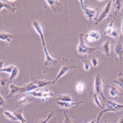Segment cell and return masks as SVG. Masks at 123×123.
<instances>
[{
	"label": "cell",
	"mask_w": 123,
	"mask_h": 123,
	"mask_svg": "<svg viewBox=\"0 0 123 123\" xmlns=\"http://www.w3.org/2000/svg\"><path fill=\"white\" fill-rule=\"evenodd\" d=\"M84 34L81 32L80 34V41L78 45H77L76 49V55L80 59L83 60L84 57L93 54L98 50L99 46L95 47H91L88 46L84 40Z\"/></svg>",
	"instance_id": "cell-1"
},
{
	"label": "cell",
	"mask_w": 123,
	"mask_h": 123,
	"mask_svg": "<svg viewBox=\"0 0 123 123\" xmlns=\"http://www.w3.org/2000/svg\"><path fill=\"white\" fill-rule=\"evenodd\" d=\"M61 68L56 78L53 80V84H55L61 78L65 75L68 71L72 70H75L78 67L74 61L70 58H62L61 59Z\"/></svg>",
	"instance_id": "cell-2"
},
{
	"label": "cell",
	"mask_w": 123,
	"mask_h": 123,
	"mask_svg": "<svg viewBox=\"0 0 123 123\" xmlns=\"http://www.w3.org/2000/svg\"><path fill=\"white\" fill-rule=\"evenodd\" d=\"M94 90L95 93L100 96L103 101L105 102L106 97L103 93V79L102 74L100 73H97L95 76L94 82Z\"/></svg>",
	"instance_id": "cell-3"
},
{
	"label": "cell",
	"mask_w": 123,
	"mask_h": 123,
	"mask_svg": "<svg viewBox=\"0 0 123 123\" xmlns=\"http://www.w3.org/2000/svg\"><path fill=\"white\" fill-rule=\"evenodd\" d=\"M83 12V13L86 18L89 21L91 22L96 19V15L98 13V8H92L87 6L84 5V1H79Z\"/></svg>",
	"instance_id": "cell-4"
},
{
	"label": "cell",
	"mask_w": 123,
	"mask_h": 123,
	"mask_svg": "<svg viewBox=\"0 0 123 123\" xmlns=\"http://www.w3.org/2000/svg\"><path fill=\"white\" fill-rule=\"evenodd\" d=\"M25 94L26 95L32 96L34 98H41L42 100L44 99V101H45V100L47 98L54 96V94L47 89H42L38 91L34 90L31 91L26 92Z\"/></svg>",
	"instance_id": "cell-5"
},
{
	"label": "cell",
	"mask_w": 123,
	"mask_h": 123,
	"mask_svg": "<svg viewBox=\"0 0 123 123\" xmlns=\"http://www.w3.org/2000/svg\"><path fill=\"white\" fill-rule=\"evenodd\" d=\"M112 6V1H110L106 4L105 6L101 12L100 13L99 15L98 18L96 19V20L95 22V25H99L102 21H103L107 18L110 16L111 13Z\"/></svg>",
	"instance_id": "cell-6"
},
{
	"label": "cell",
	"mask_w": 123,
	"mask_h": 123,
	"mask_svg": "<svg viewBox=\"0 0 123 123\" xmlns=\"http://www.w3.org/2000/svg\"><path fill=\"white\" fill-rule=\"evenodd\" d=\"M9 88L10 90V92L8 95V98L12 99L13 98L15 95L21 93H26L27 92V88L25 86V84L22 86H18L14 83H11Z\"/></svg>",
	"instance_id": "cell-7"
},
{
	"label": "cell",
	"mask_w": 123,
	"mask_h": 123,
	"mask_svg": "<svg viewBox=\"0 0 123 123\" xmlns=\"http://www.w3.org/2000/svg\"><path fill=\"white\" fill-rule=\"evenodd\" d=\"M44 52L45 54V60L44 62V66L46 67L52 68L55 67L58 65V61L57 60L54 58L50 54L47 47H43Z\"/></svg>",
	"instance_id": "cell-8"
},
{
	"label": "cell",
	"mask_w": 123,
	"mask_h": 123,
	"mask_svg": "<svg viewBox=\"0 0 123 123\" xmlns=\"http://www.w3.org/2000/svg\"><path fill=\"white\" fill-rule=\"evenodd\" d=\"M46 2L50 6L53 12L59 14L64 12L65 6L63 3L60 1H46Z\"/></svg>",
	"instance_id": "cell-9"
},
{
	"label": "cell",
	"mask_w": 123,
	"mask_h": 123,
	"mask_svg": "<svg viewBox=\"0 0 123 123\" xmlns=\"http://www.w3.org/2000/svg\"><path fill=\"white\" fill-rule=\"evenodd\" d=\"M105 111L108 112H116L123 109V104L118 103L114 101L108 99L106 100Z\"/></svg>",
	"instance_id": "cell-10"
},
{
	"label": "cell",
	"mask_w": 123,
	"mask_h": 123,
	"mask_svg": "<svg viewBox=\"0 0 123 123\" xmlns=\"http://www.w3.org/2000/svg\"><path fill=\"white\" fill-rule=\"evenodd\" d=\"M115 52L120 59L121 64L123 62V37L120 36L119 40L115 44L114 47Z\"/></svg>",
	"instance_id": "cell-11"
},
{
	"label": "cell",
	"mask_w": 123,
	"mask_h": 123,
	"mask_svg": "<svg viewBox=\"0 0 123 123\" xmlns=\"http://www.w3.org/2000/svg\"><path fill=\"white\" fill-rule=\"evenodd\" d=\"M32 25L33 28L35 29L36 33L39 35V36L40 37L43 47H46V43H45V41L44 34L42 26L41 25V24L38 20H34L32 22Z\"/></svg>",
	"instance_id": "cell-12"
},
{
	"label": "cell",
	"mask_w": 123,
	"mask_h": 123,
	"mask_svg": "<svg viewBox=\"0 0 123 123\" xmlns=\"http://www.w3.org/2000/svg\"><path fill=\"white\" fill-rule=\"evenodd\" d=\"M34 99V97L31 95H27L26 96H23L16 103L15 106L18 109L22 108L24 106L33 101Z\"/></svg>",
	"instance_id": "cell-13"
},
{
	"label": "cell",
	"mask_w": 123,
	"mask_h": 123,
	"mask_svg": "<svg viewBox=\"0 0 123 123\" xmlns=\"http://www.w3.org/2000/svg\"><path fill=\"white\" fill-rule=\"evenodd\" d=\"M13 2L15 1H0V4H1V8H0V10L2 11L3 9H6L13 13H15L17 10V7L13 3Z\"/></svg>",
	"instance_id": "cell-14"
},
{
	"label": "cell",
	"mask_w": 123,
	"mask_h": 123,
	"mask_svg": "<svg viewBox=\"0 0 123 123\" xmlns=\"http://www.w3.org/2000/svg\"><path fill=\"white\" fill-rule=\"evenodd\" d=\"M87 41L89 42H93L98 41L101 38V34L97 31L91 30L86 35Z\"/></svg>",
	"instance_id": "cell-15"
},
{
	"label": "cell",
	"mask_w": 123,
	"mask_h": 123,
	"mask_svg": "<svg viewBox=\"0 0 123 123\" xmlns=\"http://www.w3.org/2000/svg\"><path fill=\"white\" fill-rule=\"evenodd\" d=\"M110 43L109 40H106L101 45L99 46L98 50L106 57L110 56Z\"/></svg>",
	"instance_id": "cell-16"
},
{
	"label": "cell",
	"mask_w": 123,
	"mask_h": 123,
	"mask_svg": "<svg viewBox=\"0 0 123 123\" xmlns=\"http://www.w3.org/2000/svg\"><path fill=\"white\" fill-rule=\"evenodd\" d=\"M83 101H81L80 102H74V101L72 102H65V101H56V103L60 107L63 108H70L73 107H76L79 106L80 104L82 103Z\"/></svg>",
	"instance_id": "cell-17"
},
{
	"label": "cell",
	"mask_w": 123,
	"mask_h": 123,
	"mask_svg": "<svg viewBox=\"0 0 123 123\" xmlns=\"http://www.w3.org/2000/svg\"><path fill=\"white\" fill-rule=\"evenodd\" d=\"M89 97L91 101L93 102L97 106L100 108L101 109L104 110V107L102 105L100 101L98 95L95 93L94 91H91L89 93Z\"/></svg>",
	"instance_id": "cell-18"
},
{
	"label": "cell",
	"mask_w": 123,
	"mask_h": 123,
	"mask_svg": "<svg viewBox=\"0 0 123 123\" xmlns=\"http://www.w3.org/2000/svg\"><path fill=\"white\" fill-rule=\"evenodd\" d=\"M14 38V36L11 33L2 31L0 33V39L2 41H6L7 44H9Z\"/></svg>",
	"instance_id": "cell-19"
},
{
	"label": "cell",
	"mask_w": 123,
	"mask_h": 123,
	"mask_svg": "<svg viewBox=\"0 0 123 123\" xmlns=\"http://www.w3.org/2000/svg\"><path fill=\"white\" fill-rule=\"evenodd\" d=\"M15 116H16L18 121L20 122H26V119L24 116V114H23V109L22 108L18 109L17 111H15L14 112Z\"/></svg>",
	"instance_id": "cell-20"
},
{
	"label": "cell",
	"mask_w": 123,
	"mask_h": 123,
	"mask_svg": "<svg viewBox=\"0 0 123 123\" xmlns=\"http://www.w3.org/2000/svg\"><path fill=\"white\" fill-rule=\"evenodd\" d=\"M56 101H65V102H72L73 98L70 94H65L58 95L56 98Z\"/></svg>",
	"instance_id": "cell-21"
},
{
	"label": "cell",
	"mask_w": 123,
	"mask_h": 123,
	"mask_svg": "<svg viewBox=\"0 0 123 123\" xmlns=\"http://www.w3.org/2000/svg\"><path fill=\"white\" fill-rule=\"evenodd\" d=\"M4 116L7 119H8L12 122L18 121L16 116H15L14 113L10 111H5L3 112Z\"/></svg>",
	"instance_id": "cell-22"
},
{
	"label": "cell",
	"mask_w": 123,
	"mask_h": 123,
	"mask_svg": "<svg viewBox=\"0 0 123 123\" xmlns=\"http://www.w3.org/2000/svg\"><path fill=\"white\" fill-rule=\"evenodd\" d=\"M115 15L121 12L123 7V1H114Z\"/></svg>",
	"instance_id": "cell-23"
},
{
	"label": "cell",
	"mask_w": 123,
	"mask_h": 123,
	"mask_svg": "<svg viewBox=\"0 0 123 123\" xmlns=\"http://www.w3.org/2000/svg\"><path fill=\"white\" fill-rule=\"evenodd\" d=\"M36 84L38 88H43L47 86L51 85V84H53V80L50 81L46 80H42L38 81Z\"/></svg>",
	"instance_id": "cell-24"
},
{
	"label": "cell",
	"mask_w": 123,
	"mask_h": 123,
	"mask_svg": "<svg viewBox=\"0 0 123 123\" xmlns=\"http://www.w3.org/2000/svg\"><path fill=\"white\" fill-rule=\"evenodd\" d=\"M109 94L112 97H116L119 95L120 92L116 86H111L109 87Z\"/></svg>",
	"instance_id": "cell-25"
},
{
	"label": "cell",
	"mask_w": 123,
	"mask_h": 123,
	"mask_svg": "<svg viewBox=\"0 0 123 123\" xmlns=\"http://www.w3.org/2000/svg\"><path fill=\"white\" fill-rule=\"evenodd\" d=\"M113 82L118 87L123 89V76L121 74H120L117 78L113 81Z\"/></svg>",
	"instance_id": "cell-26"
},
{
	"label": "cell",
	"mask_w": 123,
	"mask_h": 123,
	"mask_svg": "<svg viewBox=\"0 0 123 123\" xmlns=\"http://www.w3.org/2000/svg\"><path fill=\"white\" fill-rule=\"evenodd\" d=\"M85 88V84L83 81H79L75 86V90L79 94H81Z\"/></svg>",
	"instance_id": "cell-27"
},
{
	"label": "cell",
	"mask_w": 123,
	"mask_h": 123,
	"mask_svg": "<svg viewBox=\"0 0 123 123\" xmlns=\"http://www.w3.org/2000/svg\"><path fill=\"white\" fill-rule=\"evenodd\" d=\"M114 28V20H111L109 24L108 25L106 28L105 30L104 31L103 34L105 35L109 36L111 32L113 31V29Z\"/></svg>",
	"instance_id": "cell-28"
},
{
	"label": "cell",
	"mask_w": 123,
	"mask_h": 123,
	"mask_svg": "<svg viewBox=\"0 0 123 123\" xmlns=\"http://www.w3.org/2000/svg\"><path fill=\"white\" fill-rule=\"evenodd\" d=\"M19 73V69L17 67H14V68L13 69V70L11 73V74H10L9 79L10 80H15V79L17 78V77L18 76V74Z\"/></svg>",
	"instance_id": "cell-29"
},
{
	"label": "cell",
	"mask_w": 123,
	"mask_h": 123,
	"mask_svg": "<svg viewBox=\"0 0 123 123\" xmlns=\"http://www.w3.org/2000/svg\"><path fill=\"white\" fill-rule=\"evenodd\" d=\"M109 36L114 38V39H115L118 40H119L121 36H120V33L119 32V31L118 30V29L116 28H114L112 31L111 32V33L109 35Z\"/></svg>",
	"instance_id": "cell-30"
},
{
	"label": "cell",
	"mask_w": 123,
	"mask_h": 123,
	"mask_svg": "<svg viewBox=\"0 0 123 123\" xmlns=\"http://www.w3.org/2000/svg\"><path fill=\"white\" fill-rule=\"evenodd\" d=\"M14 67L15 66L13 65H11L5 67H3V68H1V72L11 74Z\"/></svg>",
	"instance_id": "cell-31"
},
{
	"label": "cell",
	"mask_w": 123,
	"mask_h": 123,
	"mask_svg": "<svg viewBox=\"0 0 123 123\" xmlns=\"http://www.w3.org/2000/svg\"><path fill=\"white\" fill-rule=\"evenodd\" d=\"M54 113H55L54 111H50L48 113L47 117H46L43 121H39L38 123H47L49 122V121L50 120V119L53 117V116L54 115Z\"/></svg>",
	"instance_id": "cell-32"
},
{
	"label": "cell",
	"mask_w": 123,
	"mask_h": 123,
	"mask_svg": "<svg viewBox=\"0 0 123 123\" xmlns=\"http://www.w3.org/2000/svg\"><path fill=\"white\" fill-rule=\"evenodd\" d=\"M64 123H73V122L72 119L66 112L64 113Z\"/></svg>",
	"instance_id": "cell-33"
},
{
	"label": "cell",
	"mask_w": 123,
	"mask_h": 123,
	"mask_svg": "<svg viewBox=\"0 0 123 123\" xmlns=\"http://www.w3.org/2000/svg\"><path fill=\"white\" fill-rule=\"evenodd\" d=\"M0 99H1V101H0V103H0V106H1V107L2 108H5L7 107V103L4 98L2 96V95H1V96H0Z\"/></svg>",
	"instance_id": "cell-34"
},
{
	"label": "cell",
	"mask_w": 123,
	"mask_h": 123,
	"mask_svg": "<svg viewBox=\"0 0 123 123\" xmlns=\"http://www.w3.org/2000/svg\"><path fill=\"white\" fill-rule=\"evenodd\" d=\"M91 63L93 67H96L98 65V60L96 57H92L91 61Z\"/></svg>",
	"instance_id": "cell-35"
},
{
	"label": "cell",
	"mask_w": 123,
	"mask_h": 123,
	"mask_svg": "<svg viewBox=\"0 0 123 123\" xmlns=\"http://www.w3.org/2000/svg\"><path fill=\"white\" fill-rule=\"evenodd\" d=\"M83 68L84 69V70L86 71H88L90 68V64L87 61H84V62H83Z\"/></svg>",
	"instance_id": "cell-36"
},
{
	"label": "cell",
	"mask_w": 123,
	"mask_h": 123,
	"mask_svg": "<svg viewBox=\"0 0 123 123\" xmlns=\"http://www.w3.org/2000/svg\"><path fill=\"white\" fill-rule=\"evenodd\" d=\"M106 113H107V112L105 111V110H103L102 111H101L99 113V115H98V116L96 118V123H100V119L102 118V117L103 116V115L105 114Z\"/></svg>",
	"instance_id": "cell-37"
},
{
	"label": "cell",
	"mask_w": 123,
	"mask_h": 123,
	"mask_svg": "<svg viewBox=\"0 0 123 123\" xmlns=\"http://www.w3.org/2000/svg\"><path fill=\"white\" fill-rule=\"evenodd\" d=\"M121 31L122 34L123 35V15L122 17V26H121Z\"/></svg>",
	"instance_id": "cell-38"
},
{
	"label": "cell",
	"mask_w": 123,
	"mask_h": 123,
	"mask_svg": "<svg viewBox=\"0 0 123 123\" xmlns=\"http://www.w3.org/2000/svg\"><path fill=\"white\" fill-rule=\"evenodd\" d=\"M96 119H94L93 120L90 121L89 122H88L87 123H96Z\"/></svg>",
	"instance_id": "cell-39"
},
{
	"label": "cell",
	"mask_w": 123,
	"mask_h": 123,
	"mask_svg": "<svg viewBox=\"0 0 123 123\" xmlns=\"http://www.w3.org/2000/svg\"><path fill=\"white\" fill-rule=\"evenodd\" d=\"M118 123H123V116H122V117H121V119L120 120Z\"/></svg>",
	"instance_id": "cell-40"
},
{
	"label": "cell",
	"mask_w": 123,
	"mask_h": 123,
	"mask_svg": "<svg viewBox=\"0 0 123 123\" xmlns=\"http://www.w3.org/2000/svg\"><path fill=\"white\" fill-rule=\"evenodd\" d=\"M104 123H109L108 122H107V121H105L104 122Z\"/></svg>",
	"instance_id": "cell-41"
},
{
	"label": "cell",
	"mask_w": 123,
	"mask_h": 123,
	"mask_svg": "<svg viewBox=\"0 0 123 123\" xmlns=\"http://www.w3.org/2000/svg\"><path fill=\"white\" fill-rule=\"evenodd\" d=\"M20 123H26V122H20Z\"/></svg>",
	"instance_id": "cell-42"
}]
</instances>
